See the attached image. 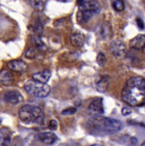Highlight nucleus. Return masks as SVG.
Returning a JSON list of instances; mask_svg holds the SVG:
<instances>
[{
  "label": "nucleus",
  "instance_id": "23",
  "mask_svg": "<svg viewBox=\"0 0 145 146\" xmlns=\"http://www.w3.org/2000/svg\"><path fill=\"white\" fill-rule=\"evenodd\" d=\"M36 54H37V52H36V50L34 48H30L25 52L26 57H27L28 58H30V59L34 58L36 57Z\"/></svg>",
  "mask_w": 145,
  "mask_h": 146
},
{
  "label": "nucleus",
  "instance_id": "14",
  "mask_svg": "<svg viewBox=\"0 0 145 146\" xmlns=\"http://www.w3.org/2000/svg\"><path fill=\"white\" fill-rule=\"evenodd\" d=\"M14 75L9 70L3 69L0 71V83L1 84L9 86L14 83Z\"/></svg>",
  "mask_w": 145,
  "mask_h": 146
},
{
  "label": "nucleus",
  "instance_id": "6",
  "mask_svg": "<svg viewBox=\"0 0 145 146\" xmlns=\"http://www.w3.org/2000/svg\"><path fill=\"white\" fill-rule=\"evenodd\" d=\"M88 112L94 116H102L104 113L103 100L102 98L96 97L91 102L88 106Z\"/></svg>",
  "mask_w": 145,
  "mask_h": 146
},
{
  "label": "nucleus",
  "instance_id": "21",
  "mask_svg": "<svg viewBox=\"0 0 145 146\" xmlns=\"http://www.w3.org/2000/svg\"><path fill=\"white\" fill-rule=\"evenodd\" d=\"M96 62L100 67H103L105 65L107 62L106 57H105V55L103 52H101L97 55Z\"/></svg>",
  "mask_w": 145,
  "mask_h": 146
},
{
  "label": "nucleus",
  "instance_id": "19",
  "mask_svg": "<svg viewBox=\"0 0 145 146\" xmlns=\"http://www.w3.org/2000/svg\"><path fill=\"white\" fill-rule=\"evenodd\" d=\"M35 44H36V46L37 47V48L40 51H45L46 49H47L45 44L42 40L40 36H38L37 37L35 38Z\"/></svg>",
  "mask_w": 145,
  "mask_h": 146
},
{
  "label": "nucleus",
  "instance_id": "7",
  "mask_svg": "<svg viewBox=\"0 0 145 146\" xmlns=\"http://www.w3.org/2000/svg\"><path fill=\"white\" fill-rule=\"evenodd\" d=\"M111 52L116 58L122 59L126 55L125 45L120 40H114L110 45Z\"/></svg>",
  "mask_w": 145,
  "mask_h": 146
},
{
  "label": "nucleus",
  "instance_id": "8",
  "mask_svg": "<svg viewBox=\"0 0 145 146\" xmlns=\"http://www.w3.org/2000/svg\"><path fill=\"white\" fill-rule=\"evenodd\" d=\"M96 32L98 37H100V38L103 40L110 38L112 36V29H111V26L106 22L98 25V27L96 29Z\"/></svg>",
  "mask_w": 145,
  "mask_h": 146
},
{
  "label": "nucleus",
  "instance_id": "18",
  "mask_svg": "<svg viewBox=\"0 0 145 146\" xmlns=\"http://www.w3.org/2000/svg\"><path fill=\"white\" fill-rule=\"evenodd\" d=\"M32 7L38 11H42L45 9L47 0H29Z\"/></svg>",
  "mask_w": 145,
  "mask_h": 146
},
{
  "label": "nucleus",
  "instance_id": "9",
  "mask_svg": "<svg viewBox=\"0 0 145 146\" xmlns=\"http://www.w3.org/2000/svg\"><path fill=\"white\" fill-rule=\"evenodd\" d=\"M4 100L7 103L16 105L23 102V97L18 92L11 91L4 94Z\"/></svg>",
  "mask_w": 145,
  "mask_h": 146
},
{
  "label": "nucleus",
  "instance_id": "28",
  "mask_svg": "<svg viewBox=\"0 0 145 146\" xmlns=\"http://www.w3.org/2000/svg\"><path fill=\"white\" fill-rule=\"evenodd\" d=\"M130 143H131L133 145H135L137 143V138H134V137H132V138H130Z\"/></svg>",
  "mask_w": 145,
  "mask_h": 146
},
{
  "label": "nucleus",
  "instance_id": "24",
  "mask_svg": "<svg viewBox=\"0 0 145 146\" xmlns=\"http://www.w3.org/2000/svg\"><path fill=\"white\" fill-rule=\"evenodd\" d=\"M43 26H42V24L39 21H36V24H35L34 26V31L35 33H37L38 36H40V33H42L43 32Z\"/></svg>",
  "mask_w": 145,
  "mask_h": 146
},
{
  "label": "nucleus",
  "instance_id": "20",
  "mask_svg": "<svg viewBox=\"0 0 145 146\" xmlns=\"http://www.w3.org/2000/svg\"><path fill=\"white\" fill-rule=\"evenodd\" d=\"M113 7L116 11H122L125 9V4L123 0H115L113 3Z\"/></svg>",
  "mask_w": 145,
  "mask_h": 146
},
{
  "label": "nucleus",
  "instance_id": "2",
  "mask_svg": "<svg viewBox=\"0 0 145 146\" xmlns=\"http://www.w3.org/2000/svg\"><path fill=\"white\" fill-rule=\"evenodd\" d=\"M88 131L96 135H110L119 132L123 128L119 120L102 116H94L87 123Z\"/></svg>",
  "mask_w": 145,
  "mask_h": 146
},
{
  "label": "nucleus",
  "instance_id": "3",
  "mask_svg": "<svg viewBox=\"0 0 145 146\" xmlns=\"http://www.w3.org/2000/svg\"><path fill=\"white\" fill-rule=\"evenodd\" d=\"M20 119L26 123H43L45 116L40 107L33 105H24L18 111Z\"/></svg>",
  "mask_w": 145,
  "mask_h": 146
},
{
  "label": "nucleus",
  "instance_id": "31",
  "mask_svg": "<svg viewBox=\"0 0 145 146\" xmlns=\"http://www.w3.org/2000/svg\"><path fill=\"white\" fill-rule=\"evenodd\" d=\"M141 146H145V141H144V143H142Z\"/></svg>",
  "mask_w": 145,
  "mask_h": 146
},
{
  "label": "nucleus",
  "instance_id": "15",
  "mask_svg": "<svg viewBox=\"0 0 145 146\" xmlns=\"http://www.w3.org/2000/svg\"><path fill=\"white\" fill-rule=\"evenodd\" d=\"M11 140V133L8 128H0V146H9Z\"/></svg>",
  "mask_w": 145,
  "mask_h": 146
},
{
  "label": "nucleus",
  "instance_id": "29",
  "mask_svg": "<svg viewBox=\"0 0 145 146\" xmlns=\"http://www.w3.org/2000/svg\"><path fill=\"white\" fill-rule=\"evenodd\" d=\"M76 1H77V4H79V6H80L81 4H82L84 2H85L84 0H76Z\"/></svg>",
  "mask_w": 145,
  "mask_h": 146
},
{
  "label": "nucleus",
  "instance_id": "17",
  "mask_svg": "<svg viewBox=\"0 0 145 146\" xmlns=\"http://www.w3.org/2000/svg\"><path fill=\"white\" fill-rule=\"evenodd\" d=\"M70 42L73 46L76 48H81L84 45V36L82 33H74L70 36Z\"/></svg>",
  "mask_w": 145,
  "mask_h": 146
},
{
  "label": "nucleus",
  "instance_id": "4",
  "mask_svg": "<svg viewBox=\"0 0 145 146\" xmlns=\"http://www.w3.org/2000/svg\"><path fill=\"white\" fill-rule=\"evenodd\" d=\"M101 10V6L99 3L95 0L85 1L79 6L76 19L79 24H84L88 22L91 17L98 14Z\"/></svg>",
  "mask_w": 145,
  "mask_h": 146
},
{
  "label": "nucleus",
  "instance_id": "27",
  "mask_svg": "<svg viewBox=\"0 0 145 146\" xmlns=\"http://www.w3.org/2000/svg\"><path fill=\"white\" fill-rule=\"evenodd\" d=\"M136 22H137V26H138V27L140 28V29H144V22H143V21L141 19L137 18V19H136Z\"/></svg>",
  "mask_w": 145,
  "mask_h": 146
},
{
  "label": "nucleus",
  "instance_id": "30",
  "mask_svg": "<svg viewBox=\"0 0 145 146\" xmlns=\"http://www.w3.org/2000/svg\"><path fill=\"white\" fill-rule=\"evenodd\" d=\"M89 146H104V145H101V144H94V145H91Z\"/></svg>",
  "mask_w": 145,
  "mask_h": 146
},
{
  "label": "nucleus",
  "instance_id": "13",
  "mask_svg": "<svg viewBox=\"0 0 145 146\" xmlns=\"http://www.w3.org/2000/svg\"><path fill=\"white\" fill-rule=\"evenodd\" d=\"M38 138L43 143L52 145L56 142L57 136L53 132H41L38 135Z\"/></svg>",
  "mask_w": 145,
  "mask_h": 146
},
{
  "label": "nucleus",
  "instance_id": "12",
  "mask_svg": "<svg viewBox=\"0 0 145 146\" xmlns=\"http://www.w3.org/2000/svg\"><path fill=\"white\" fill-rule=\"evenodd\" d=\"M110 83V77L108 75L100 76L96 81V88L100 92L104 93L107 91Z\"/></svg>",
  "mask_w": 145,
  "mask_h": 146
},
{
  "label": "nucleus",
  "instance_id": "11",
  "mask_svg": "<svg viewBox=\"0 0 145 146\" xmlns=\"http://www.w3.org/2000/svg\"><path fill=\"white\" fill-rule=\"evenodd\" d=\"M129 45L131 48L137 50L145 48V35L139 34L130 40Z\"/></svg>",
  "mask_w": 145,
  "mask_h": 146
},
{
  "label": "nucleus",
  "instance_id": "25",
  "mask_svg": "<svg viewBox=\"0 0 145 146\" xmlns=\"http://www.w3.org/2000/svg\"><path fill=\"white\" fill-rule=\"evenodd\" d=\"M58 128V123L56 120H51L49 123V128L51 131H56Z\"/></svg>",
  "mask_w": 145,
  "mask_h": 146
},
{
  "label": "nucleus",
  "instance_id": "1",
  "mask_svg": "<svg viewBox=\"0 0 145 146\" xmlns=\"http://www.w3.org/2000/svg\"><path fill=\"white\" fill-rule=\"evenodd\" d=\"M124 102L133 107L145 106V79L135 76L126 82L121 94Z\"/></svg>",
  "mask_w": 145,
  "mask_h": 146
},
{
  "label": "nucleus",
  "instance_id": "26",
  "mask_svg": "<svg viewBox=\"0 0 145 146\" xmlns=\"http://www.w3.org/2000/svg\"><path fill=\"white\" fill-rule=\"evenodd\" d=\"M121 113L123 116H128V115L131 114L132 110L128 107H123V109H122Z\"/></svg>",
  "mask_w": 145,
  "mask_h": 146
},
{
  "label": "nucleus",
  "instance_id": "22",
  "mask_svg": "<svg viewBox=\"0 0 145 146\" xmlns=\"http://www.w3.org/2000/svg\"><path fill=\"white\" fill-rule=\"evenodd\" d=\"M76 112V109L75 107H69L65 109L62 111V114L64 116H71L74 115Z\"/></svg>",
  "mask_w": 145,
  "mask_h": 146
},
{
  "label": "nucleus",
  "instance_id": "10",
  "mask_svg": "<svg viewBox=\"0 0 145 146\" xmlns=\"http://www.w3.org/2000/svg\"><path fill=\"white\" fill-rule=\"evenodd\" d=\"M7 67L9 70L16 72L24 73L27 70V65L22 60H14L7 63Z\"/></svg>",
  "mask_w": 145,
  "mask_h": 146
},
{
  "label": "nucleus",
  "instance_id": "16",
  "mask_svg": "<svg viewBox=\"0 0 145 146\" xmlns=\"http://www.w3.org/2000/svg\"><path fill=\"white\" fill-rule=\"evenodd\" d=\"M50 77H51V72L49 70H44L41 72L35 73L32 76L33 80L41 83H47Z\"/></svg>",
  "mask_w": 145,
  "mask_h": 146
},
{
  "label": "nucleus",
  "instance_id": "5",
  "mask_svg": "<svg viewBox=\"0 0 145 146\" xmlns=\"http://www.w3.org/2000/svg\"><path fill=\"white\" fill-rule=\"evenodd\" d=\"M24 89L28 94L38 98H45L50 92V87L46 83H41L34 80H28L24 84Z\"/></svg>",
  "mask_w": 145,
  "mask_h": 146
}]
</instances>
